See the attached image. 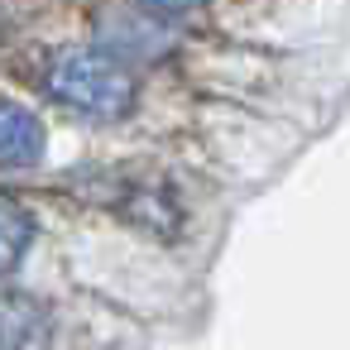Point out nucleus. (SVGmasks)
<instances>
[{"instance_id":"4","label":"nucleus","mask_w":350,"mask_h":350,"mask_svg":"<svg viewBox=\"0 0 350 350\" xmlns=\"http://www.w3.org/2000/svg\"><path fill=\"white\" fill-rule=\"evenodd\" d=\"M159 10H197V5H206V0H154Z\"/></svg>"},{"instance_id":"3","label":"nucleus","mask_w":350,"mask_h":350,"mask_svg":"<svg viewBox=\"0 0 350 350\" xmlns=\"http://www.w3.org/2000/svg\"><path fill=\"white\" fill-rule=\"evenodd\" d=\"M29 240H34V221H29V211H25L15 197L0 192V273H10V269L25 259Z\"/></svg>"},{"instance_id":"1","label":"nucleus","mask_w":350,"mask_h":350,"mask_svg":"<svg viewBox=\"0 0 350 350\" xmlns=\"http://www.w3.org/2000/svg\"><path fill=\"white\" fill-rule=\"evenodd\" d=\"M44 82H49V92H53L63 106L87 111V116H96V120H120V116H130V111H135V96H139L130 68H125L120 58L101 53V49H63V53H53Z\"/></svg>"},{"instance_id":"2","label":"nucleus","mask_w":350,"mask_h":350,"mask_svg":"<svg viewBox=\"0 0 350 350\" xmlns=\"http://www.w3.org/2000/svg\"><path fill=\"white\" fill-rule=\"evenodd\" d=\"M44 154V125L20 101H0V168H25Z\"/></svg>"}]
</instances>
